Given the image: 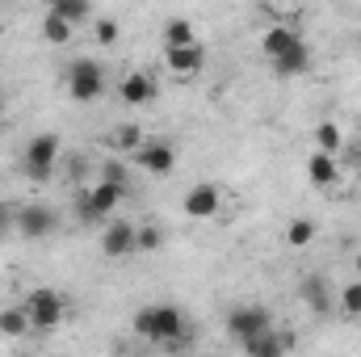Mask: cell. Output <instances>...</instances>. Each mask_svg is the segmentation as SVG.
Here are the masks:
<instances>
[{
	"mask_svg": "<svg viewBox=\"0 0 361 357\" xmlns=\"http://www.w3.org/2000/svg\"><path fill=\"white\" fill-rule=\"evenodd\" d=\"M135 337L156 341V345L185 341V315H180V307H173V303H156V307L135 311Z\"/></svg>",
	"mask_w": 361,
	"mask_h": 357,
	"instance_id": "obj_1",
	"label": "cell"
},
{
	"mask_svg": "<svg viewBox=\"0 0 361 357\" xmlns=\"http://www.w3.org/2000/svg\"><path fill=\"white\" fill-rule=\"evenodd\" d=\"M21 307L30 311V324H34L38 332H51V328L63 324V294H55V290H47V286L30 290Z\"/></svg>",
	"mask_w": 361,
	"mask_h": 357,
	"instance_id": "obj_2",
	"label": "cell"
},
{
	"mask_svg": "<svg viewBox=\"0 0 361 357\" xmlns=\"http://www.w3.org/2000/svg\"><path fill=\"white\" fill-rule=\"evenodd\" d=\"M68 92H72L80 105L97 101V97L105 92V68H101L97 59H76V63L68 68Z\"/></svg>",
	"mask_w": 361,
	"mask_h": 357,
	"instance_id": "obj_3",
	"label": "cell"
},
{
	"mask_svg": "<svg viewBox=\"0 0 361 357\" xmlns=\"http://www.w3.org/2000/svg\"><path fill=\"white\" fill-rule=\"evenodd\" d=\"M55 160H59V135L42 131V135H34L25 143V177L30 181H47L51 169H55Z\"/></svg>",
	"mask_w": 361,
	"mask_h": 357,
	"instance_id": "obj_4",
	"label": "cell"
},
{
	"mask_svg": "<svg viewBox=\"0 0 361 357\" xmlns=\"http://www.w3.org/2000/svg\"><path fill=\"white\" fill-rule=\"evenodd\" d=\"M269 328H273V315H269V307H261V303H244V307H235L227 315V332L240 345L252 341V337H261V332H269Z\"/></svg>",
	"mask_w": 361,
	"mask_h": 357,
	"instance_id": "obj_5",
	"label": "cell"
},
{
	"mask_svg": "<svg viewBox=\"0 0 361 357\" xmlns=\"http://www.w3.org/2000/svg\"><path fill=\"white\" fill-rule=\"evenodd\" d=\"M13 223H17L21 240H47V236L55 231V214H51L42 202H30V206H21V210L13 214Z\"/></svg>",
	"mask_w": 361,
	"mask_h": 357,
	"instance_id": "obj_6",
	"label": "cell"
},
{
	"mask_svg": "<svg viewBox=\"0 0 361 357\" xmlns=\"http://www.w3.org/2000/svg\"><path fill=\"white\" fill-rule=\"evenodd\" d=\"M122 193H126V189H118V185H105V181H97L89 193L80 198V202H85V214H89V219H114V210H118Z\"/></svg>",
	"mask_w": 361,
	"mask_h": 357,
	"instance_id": "obj_7",
	"label": "cell"
},
{
	"mask_svg": "<svg viewBox=\"0 0 361 357\" xmlns=\"http://www.w3.org/2000/svg\"><path fill=\"white\" fill-rule=\"evenodd\" d=\"M135 160H139V169H147L152 177H169V173L177 169L173 143H143V147L135 152Z\"/></svg>",
	"mask_w": 361,
	"mask_h": 357,
	"instance_id": "obj_8",
	"label": "cell"
},
{
	"mask_svg": "<svg viewBox=\"0 0 361 357\" xmlns=\"http://www.w3.org/2000/svg\"><path fill=\"white\" fill-rule=\"evenodd\" d=\"M135 231H139V227H130L126 219H109L105 231H101V253H105V257H126V253H135Z\"/></svg>",
	"mask_w": 361,
	"mask_h": 357,
	"instance_id": "obj_9",
	"label": "cell"
},
{
	"mask_svg": "<svg viewBox=\"0 0 361 357\" xmlns=\"http://www.w3.org/2000/svg\"><path fill=\"white\" fill-rule=\"evenodd\" d=\"M202 63H206V47L202 42H193V47H164V68L173 76H193V72H202Z\"/></svg>",
	"mask_w": 361,
	"mask_h": 357,
	"instance_id": "obj_10",
	"label": "cell"
},
{
	"mask_svg": "<svg viewBox=\"0 0 361 357\" xmlns=\"http://www.w3.org/2000/svg\"><path fill=\"white\" fill-rule=\"evenodd\" d=\"M180 206H185L189 219H214V214H219V185H210V181L193 185V189L185 193Z\"/></svg>",
	"mask_w": 361,
	"mask_h": 357,
	"instance_id": "obj_11",
	"label": "cell"
},
{
	"mask_svg": "<svg viewBox=\"0 0 361 357\" xmlns=\"http://www.w3.org/2000/svg\"><path fill=\"white\" fill-rule=\"evenodd\" d=\"M118 97H122L126 105H147V101H156V80H152L147 72H130V76H122Z\"/></svg>",
	"mask_w": 361,
	"mask_h": 357,
	"instance_id": "obj_12",
	"label": "cell"
},
{
	"mask_svg": "<svg viewBox=\"0 0 361 357\" xmlns=\"http://www.w3.org/2000/svg\"><path fill=\"white\" fill-rule=\"evenodd\" d=\"M244 353H248V357H286V353H290V337H286V332H277V328H269V332H261V337L244 341Z\"/></svg>",
	"mask_w": 361,
	"mask_h": 357,
	"instance_id": "obj_13",
	"label": "cell"
},
{
	"mask_svg": "<svg viewBox=\"0 0 361 357\" xmlns=\"http://www.w3.org/2000/svg\"><path fill=\"white\" fill-rule=\"evenodd\" d=\"M307 177H311V185H319V189L336 185V181H341V164H336V156L311 152V160H307Z\"/></svg>",
	"mask_w": 361,
	"mask_h": 357,
	"instance_id": "obj_14",
	"label": "cell"
},
{
	"mask_svg": "<svg viewBox=\"0 0 361 357\" xmlns=\"http://www.w3.org/2000/svg\"><path fill=\"white\" fill-rule=\"evenodd\" d=\"M302 38H298V30H290V25H269L265 30V38H261V47H265V55L269 59H281L286 51H294Z\"/></svg>",
	"mask_w": 361,
	"mask_h": 357,
	"instance_id": "obj_15",
	"label": "cell"
},
{
	"mask_svg": "<svg viewBox=\"0 0 361 357\" xmlns=\"http://www.w3.org/2000/svg\"><path fill=\"white\" fill-rule=\"evenodd\" d=\"M307 68H311V47L307 42H298L294 51H286L281 59H273V72L277 76H302Z\"/></svg>",
	"mask_w": 361,
	"mask_h": 357,
	"instance_id": "obj_16",
	"label": "cell"
},
{
	"mask_svg": "<svg viewBox=\"0 0 361 357\" xmlns=\"http://www.w3.org/2000/svg\"><path fill=\"white\" fill-rule=\"evenodd\" d=\"M302 303H307L315 315H328V311H332V290H328V282H324V277H307V282H302Z\"/></svg>",
	"mask_w": 361,
	"mask_h": 357,
	"instance_id": "obj_17",
	"label": "cell"
},
{
	"mask_svg": "<svg viewBox=\"0 0 361 357\" xmlns=\"http://www.w3.org/2000/svg\"><path fill=\"white\" fill-rule=\"evenodd\" d=\"M341 147H345V131H341L336 122H315V152L336 156Z\"/></svg>",
	"mask_w": 361,
	"mask_h": 357,
	"instance_id": "obj_18",
	"label": "cell"
},
{
	"mask_svg": "<svg viewBox=\"0 0 361 357\" xmlns=\"http://www.w3.org/2000/svg\"><path fill=\"white\" fill-rule=\"evenodd\" d=\"M34 324H30V311L17 303V307H4L0 311V337H25Z\"/></svg>",
	"mask_w": 361,
	"mask_h": 357,
	"instance_id": "obj_19",
	"label": "cell"
},
{
	"mask_svg": "<svg viewBox=\"0 0 361 357\" xmlns=\"http://www.w3.org/2000/svg\"><path fill=\"white\" fill-rule=\"evenodd\" d=\"M51 13H55V17H63V21L76 30V25H85V21L92 17V4H89V0H55V8H51Z\"/></svg>",
	"mask_w": 361,
	"mask_h": 357,
	"instance_id": "obj_20",
	"label": "cell"
},
{
	"mask_svg": "<svg viewBox=\"0 0 361 357\" xmlns=\"http://www.w3.org/2000/svg\"><path fill=\"white\" fill-rule=\"evenodd\" d=\"M72 34H76V30H72L63 17H55V13H47V17H42V38H47L51 47H68V42H72Z\"/></svg>",
	"mask_w": 361,
	"mask_h": 357,
	"instance_id": "obj_21",
	"label": "cell"
},
{
	"mask_svg": "<svg viewBox=\"0 0 361 357\" xmlns=\"http://www.w3.org/2000/svg\"><path fill=\"white\" fill-rule=\"evenodd\" d=\"M197 38H193V25L185 21V17H173V21H164V47H193Z\"/></svg>",
	"mask_w": 361,
	"mask_h": 357,
	"instance_id": "obj_22",
	"label": "cell"
},
{
	"mask_svg": "<svg viewBox=\"0 0 361 357\" xmlns=\"http://www.w3.org/2000/svg\"><path fill=\"white\" fill-rule=\"evenodd\" d=\"M315 240V219H294L290 227H286V244L290 248H307Z\"/></svg>",
	"mask_w": 361,
	"mask_h": 357,
	"instance_id": "obj_23",
	"label": "cell"
},
{
	"mask_svg": "<svg viewBox=\"0 0 361 357\" xmlns=\"http://www.w3.org/2000/svg\"><path fill=\"white\" fill-rule=\"evenodd\" d=\"M341 311L345 315H361V282H349L341 290Z\"/></svg>",
	"mask_w": 361,
	"mask_h": 357,
	"instance_id": "obj_24",
	"label": "cell"
},
{
	"mask_svg": "<svg viewBox=\"0 0 361 357\" xmlns=\"http://www.w3.org/2000/svg\"><path fill=\"white\" fill-rule=\"evenodd\" d=\"M152 248H160V227H139L135 231V253H152Z\"/></svg>",
	"mask_w": 361,
	"mask_h": 357,
	"instance_id": "obj_25",
	"label": "cell"
},
{
	"mask_svg": "<svg viewBox=\"0 0 361 357\" xmlns=\"http://www.w3.org/2000/svg\"><path fill=\"white\" fill-rule=\"evenodd\" d=\"M118 34H122V25H118L114 17H101V21H97V42H101V47H114Z\"/></svg>",
	"mask_w": 361,
	"mask_h": 357,
	"instance_id": "obj_26",
	"label": "cell"
},
{
	"mask_svg": "<svg viewBox=\"0 0 361 357\" xmlns=\"http://www.w3.org/2000/svg\"><path fill=\"white\" fill-rule=\"evenodd\" d=\"M114 143L139 152V147H143V131H139V126H118V131H114Z\"/></svg>",
	"mask_w": 361,
	"mask_h": 357,
	"instance_id": "obj_27",
	"label": "cell"
},
{
	"mask_svg": "<svg viewBox=\"0 0 361 357\" xmlns=\"http://www.w3.org/2000/svg\"><path fill=\"white\" fill-rule=\"evenodd\" d=\"M101 181H105V185H118V189H126V169H122L118 160H109V164L101 169Z\"/></svg>",
	"mask_w": 361,
	"mask_h": 357,
	"instance_id": "obj_28",
	"label": "cell"
},
{
	"mask_svg": "<svg viewBox=\"0 0 361 357\" xmlns=\"http://www.w3.org/2000/svg\"><path fill=\"white\" fill-rule=\"evenodd\" d=\"M8 223H13V214H8V206L0 202V236H4V227H8Z\"/></svg>",
	"mask_w": 361,
	"mask_h": 357,
	"instance_id": "obj_29",
	"label": "cell"
},
{
	"mask_svg": "<svg viewBox=\"0 0 361 357\" xmlns=\"http://www.w3.org/2000/svg\"><path fill=\"white\" fill-rule=\"evenodd\" d=\"M353 269H357V282H361V253L353 257Z\"/></svg>",
	"mask_w": 361,
	"mask_h": 357,
	"instance_id": "obj_30",
	"label": "cell"
},
{
	"mask_svg": "<svg viewBox=\"0 0 361 357\" xmlns=\"http://www.w3.org/2000/svg\"><path fill=\"white\" fill-rule=\"evenodd\" d=\"M0 126H4V109H0Z\"/></svg>",
	"mask_w": 361,
	"mask_h": 357,
	"instance_id": "obj_31",
	"label": "cell"
},
{
	"mask_svg": "<svg viewBox=\"0 0 361 357\" xmlns=\"http://www.w3.org/2000/svg\"><path fill=\"white\" fill-rule=\"evenodd\" d=\"M197 357H210V353H197Z\"/></svg>",
	"mask_w": 361,
	"mask_h": 357,
	"instance_id": "obj_32",
	"label": "cell"
}]
</instances>
